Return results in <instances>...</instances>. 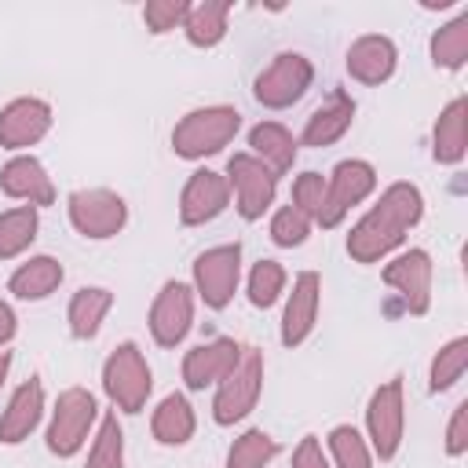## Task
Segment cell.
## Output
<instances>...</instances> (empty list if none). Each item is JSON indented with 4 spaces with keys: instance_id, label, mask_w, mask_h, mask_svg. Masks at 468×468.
<instances>
[{
    "instance_id": "cell-29",
    "label": "cell",
    "mask_w": 468,
    "mask_h": 468,
    "mask_svg": "<svg viewBox=\"0 0 468 468\" xmlns=\"http://www.w3.org/2000/svg\"><path fill=\"white\" fill-rule=\"evenodd\" d=\"M431 62L442 69H461L468 62V15L446 22L431 37Z\"/></svg>"
},
{
    "instance_id": "cell-32",
    "label": "cell",
    "mask_w": 468,
    "mask_h": 468,
    "mask_svg": "<svg viewBox=\"0 0 468 468\" xmlns=\"http://www.w3.org/2000/svg\"><path fill=\"white\" fill-rule=\"evenodd\" d=\"M84 468H124V431L117 424V413H106L99 424V435L88 450Z\"/></svg>"
},
{
    "instance_id": "cell-28",
    "label": "cell",
    "mask_w": 468,
    "mask_h": 468,
    "mask_svg": "<svg viewBox=\"0 0 468 468\" xmlns=\"http://www.w3.org/2000/svg\"><path fill=\"white\" fill-rule=\"evenodd\" d=\"M37 227H40V219H37L33 205H18V208L0 212V260L26 252L37 238Z\"/></svg>"
},
{
    "instance_id": "cell-3",
    "label": "cell",
    "mask_w": 468,
    "mask_h": 468,
    "mask_svg": "<svg viewBox=\"0 0 468 468\" xmlns=\"http://www.w3.org/2000/svg\"><path fill=\"white\" fill-rule=\"evenodd\" d=\"M102 388L121 413H139L146 406V399L154 391V377H150V366H146L139 344L124 340L110 351V358L102 366Z\"/></svg>"
},
{
    "instance_id": "cell-2",
    "label": "cell",
    "mask_w": 468,
    "mask_h": 468,
    "mask_svg": "<svg viewBox=\"0 0 468 468\" xmlns=\"http://www.w3.org/2000/svg\"><path fill=\"white\" fill-rule=\"evenodd\" d=\"M241 128V113L234 106H201L190 110L176 128H172V150L186 161L219 154Z\"/></svg>"
},
{
    "instance_id": "cell-4",
    "label": "cell",
    "mask_w": 468,
    "mask_h": 468,
    "mask_svg": "<svg viewBox=\"0 0 468 468\" xmlns=\"http://www.w3.org/2000/svg\"><path fill=\"white\" fill-rule=\"evenodd\" d=\"M260 388H263V355L256 347H241L238 366L216 384L212 420L216 424H234V420L249 417L260 402Z\"/></svg>"
},
{
    "instance_id": "cell-37",
    "label": "cell",
    "mask_w": 468,
    "mask_h": 468,
    "mask_svg": "<svg viewBox=\"0 0 468 468\" xmlns=\"http://www.w3.org/2000/svg\"><path fill=\"white\" fill-rule=\"evenodd\" d=\"M186 7H190L186 0H150V4L143 7V22H146L150 33H168V29L183 26Z\"/></svg>"
},
{
    "instance_id": "cell-14",
    "label": "cell",
    "mask_w": 468,
    "mask_h": 468,
    "mask_svg": "<svg viewBox=\"0 0 468 468\" xmlns=\"http://www.w3.org/2000/svg\"><path fill=\"white\" fill-rule=\"evenodd\" d=\"M241 358V344L230 336H216L208 344H197L186 351L183 358V380L190 391H205L212 384H219Z\"/></svg>"
},
{
    "instance_id": "cell-5",
    "label": "cell",
    "mask_w": 468,
    "mask_h": 468,
    "mask_svg": "<svg viewBox=\"0 0 468 468\" xmlns=\"http://www.w3.org/2000/svg\"><path fill=\"white\" fill-rule=\"evenodd\" d=\"M99 417V406H95V395L88 388H66L58 399H55V410H51V424H48V450L55 457H73L91 424Z\"/></svg>"
},
{
    "instance_id": "cell-6",
    "label": "cell",
    "mask_w": 468,
    "mask_h": 468,
    "mask_svg": "<svg viewBox=\"0 0 468 468\" xmlns=\"http://www.w3.org/2000/svg\"><path fill=\"white\" fill-rule=\"evenodd\" d=\"M373 186H377V168H373L369 161H358V157L340 161V165L333 168V176L325 179V205H322V212L314 216V223H318L322 230L340 227L344 216H347L358 201H366V197L373 194Z\"/></svg>"
},
{
    "instance_id": "cell-16",
    "label": "cell",
    "mask_w": 468,
    "mask_h": 468,
    "mask_svg": "<svg viewBox=\"0 0 468 468\" xmlns=\"http://www.w3.org/2000/svg\"><path fill=\"white\" fill-rule=\"evenodd\" d=\"M318 300H322V278L314 271H300L292 282V292L285 300V314H282V344L285 347H300L314 322H318Z\"/></svg>"
},
{
    "instance_id": "cell-24",
    "label": "cell",
    "mask_w": 468,
    "mask_h": 468,
    "mask_svg": "<svg viewBox=\"0 0 468 468\" xmlns=\"http://www.w3.org/2000/svg\"><path fill=\"white\" fill-rule=\"evenodd\" d=\"M113 307V292L102 289V285H84L73 292L69 300V311H66V322H69V333L77 340H91L99 329H102V318L106 311Z\"/></svg>"
},
{
    "instance_id": "cell-15",
    "label": "cell",
    "mask_w": 468,
    "mask_h": 468,
    "mask_svg": "<svg viewBox=\"0 0 468 468\" xmlns=\"http://www.w3.org/2000/svg\"><path fill=\"white\" fill-rule=\"evenodd\" d=\"M230 201V186H227V176L212 172V168H197L183 194H179V219L186 227H201L208 219H216Z\"/></svg>"
},
{
    "instance_id": "cell-36",
    "label": "cell",
    "mask_w": 468,
    "mask_h": 468,
    "mask_svg": "<svg viewBox=\"0 0 468 468\" xmlns=\"http://www.w3.org/2000/svg\"><path fill=\"white\" fill-rule=\"evenodd\" d=\"M307 234H311V219H307L303 212H296L292 205H285V208L274 212V219H271V238H274V245L292 249V245H303Z\"/></svg>"
},
{
    "instance_id": "cell-26",
    "label": "cell",
    "mask_w": 468,
    "mask_h": 468,
    "mask_svg": "<svg viewBox=\"0 0 468 468\" xmlns=\"http://www.w3.org/2000/svg\"><path fill=\"white\" fill-rule=\"evenodd\" d=\"M227 15L230 4L227 0H205V4H190L186 18H183V33L194 48H212L227 37Z\"/></svg>"
},
{
    "instance_id": "cell-13",
    "label": "cell",
    "mask_w": 468,
    "mask_h": 468,
    "mask_svg": "<svg viewBox=\"0 0 468 468\" xmlns=\"http://www.w3.org/2000/svg\"><path fill=\"white\" fill-rule=\"evenodd\" d=\"M194 325V289L183 282H165L150 307V333L161 347H176Z\"/></svg>"
},
{
    "instance_id": "cell-10",
    "label": "cell",
    "mask_w": 468,
    "mask_h": 468,
    "mask_svg": "<svg viewBox=\"0 0 468 468\" xmlns=\"http://www.w3.org/2000/svg\"><path fill=\"white\" fill-rule=\"evenodd\" d=\"M366 428L373 439V450L380 461H391L402 446V431H406V402H402V377H391L388 384H380L369 395L366 406Z\"/></svg>"
},
{
    "instance_id": "cell-40",
    "label": "cell",
    "mask_w": 468,
    "mask_h": 468,
    "mask_svg": "<svg viewBox=\"0 0 468 468\" xmlns=\"http://www.w3.org/2000/svg\"><path fill=\"white\" fill-rule=\"evenodd\" d=\"M15 329H18V322H15V311H11V303H4L0 300V347L15 336Z\"/></svg>"
},
{
    "instance_id": "cell-39",
    "label": "cell",
    "mask_w": 468,
    "mask_h": 468,
    "mask_svg": "<svg viewBox=\"0 0 468 468\" xmlns=\"http://www.w3.org/2000/svg\"><path fill=\"white\" fill-rule=\"evenodd\" d=\"M292 468H329L325 453H322V442L314 435H303L300 446L292 450Z\"/></svg>"
},
{
    "instance_id": "cell-27",
    "label": "cell",
    "mask_w": 468,
    "mask_h": 468,
    "mask_svg": "<svg viewBox=\"0 0 468 468\" xmlns=\"http://www.w3.org/2000/svg\"><path fill=\"white\" fill-rule=\"evenodd\" d=\"M194 424H197V420H194V410H190V402H186L183 395H165L161 406L154 410V420H150L154 439L165 442V446H183V442H190Z\"/></svg>"
},
{
    "instance_id": "cell-19",
    "label": "cell",
    "mask_w": 468,
    "mask_h": 468,
    "mask_svg": "<svg viewBox=\"0 0 468 468\" xmlns=\"http://www.w3.org/2000/svg\"><path fill=\"white\" fill-rule=\"evenodd\" d=\"M399 51L391 44V37L380 33H366L347 48V73L362 84H384L395 73Z\"/></svg>"
},
{
    "instance_id": "cell-18",
    "label": "cell",
    "mask_w": 468,
    "mask_h": 468,
    "mask_svg": "<svg viewBox=\"0 0 468 468\" xmlns=\"http://www.w3.org/2000/svg\"><path fill=\"white\" fill-rule=\"evenodd\" d=\"M0 190H4L7 197L29 201L33 208L55 201L51 176L44 172V165H40L33 154H18V157H11V161L0 168Z\"/></svg>"
},
{
    "instance_id": "cell-21",
    "label": "cell",
    "mask_w": 468,
    "mask_h": 468,
    "mask_svg": "<svg viewBox=\"0 0 468 468\" xmlns=\"http://www.w3.org/2000/svg\"><path fill=\"white\" fill-rule=\"evenodd\" d=\"M355 121V99L336 88L303 124V146H333Z\"/></svg>"
},
{
    "instance_id": "cell-35",
    "label": "cell",
    "mask_w": 468,
    "mask_h": 468,
    "mask_svg": "<svg viewBox=\"0 0 468 468\" xmlns=\"http://www.w3.org/2000/svg\"><path fill=\"white\" fill-rule=\"evenodd\" d=\"M296 212H303L311 223H314V216L322 212V205H325V176H318V172H300L296 176V183H292V201H289Z\"/></svg>"
},
{
    "instance_id": "cell-7",
    "label": "cell",
    "mask_w": 468,
    "mask_h": 468,
    "mask_svg": "<svg viewBox=\"0 0 468 468\" xmlns=\"http://www.w3.org/2000/svg\"><path fill=\"white\" fill-rule=\"evenodd\" d=\"M69 223H73L77 234H84L91 241H102V238L121 234V227L128 223V205H124L121 194L102 190V186L73 190L69 194Z\"/></svg>"
},
{
    "instance_id": "cell-41",
    "label": "cell",
    "mask_w": 468,
    "mask_h": 468,
    "mask_svg": "<svg viewBox=\"0 0 468 468\" xmlns=\"http://www.w3.org/2000/svg\"><path fill=\"white\" fill-rule=\"evenodd\" d=\"M7 369H11V355H7V351H0V384L7 380Z\"/></svg>"
},
{
    "instance_id": "cell-11",
    "label": "cell",
    "mask_w": 468,
    "mask_h": 468,
    "mask_svg": "<svg viewBox=\"0 0 468 468\" xmlns=\"http://www.w3.org/2000/svg\"><path fill=\"white\" fill-rule=\"evenodd\" d=\"M227 186L234 190L238 197V212L241 219H260L271 201H274V190H278V176L252 154H234L227 161Z\"/></svg>"
},
{
    "instance_id": "cell-20",
    "label": "cell",
    "mask_w": 468,
    "mask_h": 468,
    "mask_svg": "<svg viewBox=\"0 0 468 468\" xmlns=\"http://www.w3.org/2000/svg\"><path fill=\"white\" fill-rule=\"evenodd\" d=\"M40 413H44V384L37 377H29L26 384L15 388L7 410L0 413V442H7V446L22 442L40 424Z\"/></svg>"
},
{
    "instance_id": "cell-31",
    "label": "cell",
    "mask_w": 468,
    "mask_h": 468,
    "mask_svg": "<svg viewBox=\"0 0 468 468\" xmlns=\"http://www.w3.org/2000/svg\"><path fill=\"white\" fill-rule=\"evenodd\" d=\"M278 453V442L263 428H249L234 439L227 453V468H267V461Z\"/></svg>"
},
{
    "instance_id": "cell-17",
    "label": "cell",
    "mask_w": 468,
    "mask_h": 468,
    "mask_svg": "<svg viewBox=\"0 0 468 468\" xmlns=\"http://www.w3.org/2000/svg\"><path fill=\"white\" fill-rule=\"evenodd\" d=\"M51 128V106L44 99H15L0 110V146L7 150H26L40 143Z\"/></svg>"
},
{
    "instance_id": "cell-23",
    "label": "cell",
    "mask_w": 468,
    "mask_h": 468,
    "mask_svg": "<svg viewBox=\"0 0 468 468\" xmlns=\"http://www.w3.org/2000/svg\"><path fill=\"white\" fill-rule=\"evenodd\" d=\"M58 285H62V263L55 256H33L7 278V292H15L18 300H44Z\"/></svg>"
},
{
    "instance_id": "cell-33",
    "label": "cell",
    "mask_w": 468,
    "mask_h": 468,
    "mask_svg": "<svg viewBox=\"0 0 468 468\" xmlns=\"http://www.w3.org/2000/svg\"><path fill=\"white\" fill-rule=\"evenodd\" d=\"M329 453H333L336 468H373L369 446H366V439L351 424H336L329 431Z\"/></svg>"
},
{
    "instance_id": "cell-38",
    "label": "cell",
    "mask_w": 468,
    "mask_h": 468,
    "mask_svg": "<svg viewBox=\"0 0 468 468\" xmlns=\"http://www.w3.org/2000/svg\"><path fill=\"white\" fill-rule=\"evenodd\" d=\"M468 450V402H461L446 424V453L450 457H461Z\"/></svg>"
},
{
    "instance_id": "cell-12",
    "label": "cell",
    "mask_w": 468,
    "mask_h": 468,
    "mask_svg": "<svg viewBox=\"0 0 468 468\" xmlns=\"http://www.w3.org/2000/svg\"><path fill=\"white\" fill-rule=\"evenodd\" d=\"M431 256L424 249H406L384 267V285H391L410 314H424L431 307Z\"/></svg>"
},
{
    "instance_id": "cell-8",
    "label": "cell",
    "mask_w": 468,
    "mask_h": 468,
    "mask_svg": "<svg viewBox=\"0 0 468 468\" xmlns=\"http://www.w3.org/2000/svg\"><path fill=\"white\" fill-rule=\"evenodd\" d=\"M238 278H241V245H216V249H205L197 260H194V292L205 300V307L212 311H223L230 300H234V289H238Z\"/></svg>"
},
{
    "instance_id": "cell-1",
    "label": "cell",
    "mask_w": 468,
    "mask_h": 468,
    "mask_svg": "<svg viewBox=\"0 0 468 468\" xmlns=\"http://www.w3.org/2000/svg\"><path fill=\"white\" fill-rule=\"evenodd\" d=\"M424 216V197L413 183H391L377 205L351 227L347 234V252L358 263H377L391 249L402 245L406 230H413Z\"/></svg>"
},
{
    "instance_id": "cell-22",
    "label": "cell",
    "mask_w": 468,
    "mask_h": 468,
    "mask_svg": "<svg viewBox=\"0 0 468 468\" xmlns=\"http://www.w3.org/2000/svg\"><path fill=\"white\" fill-rule=\"evenodd\" d=\"M249 146H252V157H260L274 176L289 172L292 161H296V139L285 124L278 121H260L252 132H249Z\"/></svg>"
},
{
    "instance_id": "cell-9",
    "label": "cell",
    "mask_w": 468,
    "mask_h": 468,
    "mask_svg": "<svg viewBox=\"0 0 468 468\" xmlns=\"http://www.w3.org/2000/svg\"><path fill=\"white\" fill-rule=\"evenodd\" d=\"M311 80H314L311 58L300 55V51H282V55H274V62L256 77L252 91H256V99H260L263 106L285 110V106H292L296 99H303V91L311 88Z\"/></svg>"
},
{
    "instance_id": "cell-25",
    "label": "cell",
    "mask_w": 468,
    "mask_h": 468,
    "mask_svg": "<svg viewBox=\"0 0 468 468\" xmlns=\"http://www.w3.org/2000/svg\"><path fill=\"white\" fill-rule=\"evenodd\" d=\"M464 150H468V139H464V99L457 95L435 121V135H431V154L439 165H461L464 161Z\"/></svg>"
},
{
    "instance_id": "cell-34",
    "label": "cell",
    "mask_w": 468,
    "mask_h": 468,
    "mask_svg": "<svg viewBox=\"0 0 468 468\" xmlns=\"http://www.w3.org/2000/svg\"><path fill=\"white\" fill-rule=\"evenodd\" d=\"M285 289V267L278 260H260L249 274V300L252 307H271Z\"/></svg>"
},
{
    "instance_id": "cell-30",
    "label": "cell",
    "mask_w": 468,
    "mask_h": 468,
    "mask_svg": "<svg viewBox=\"0 0 468 468\" xmlns=\"http://www.w3.org/2000/svg\"><path fill=\"white\" fill-rule=\"evenodd\" d=\"M468 369V336H453L450 344H442L431 358V373H428V388L431 391H446L453 388Z\"/></svg>"
}]
</instances>
